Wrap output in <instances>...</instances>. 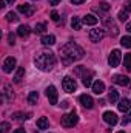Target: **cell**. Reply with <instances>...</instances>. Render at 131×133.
<instances>
[{
    "label": "cell",
    "instance_id": "obj_1",
    "mask_svg": "<svg viewBox=\"0 0 131 133\" xmlns=\"http://www.w3.org/2000/svg\"><path fill=\"white\" fill-rule=\"evenodd\" d=\"M60 54H62V61L63 64H71V62H76V61H80L85 54L83 48L79 46L77 43L74 42H68L65 43L62 48H60Z\"/></svg>",
    "mask_w": 131,
    "mask_h": 133
},
{
    "label": "cell",
    "instance_id": "obj_2",
    "mask_svg": "<svg viewBox=\"0 0 131 133\" xmlns=\"http://www.w3.org/2000/svg\"><path fill=\"white\" fill-rule=\"evenodd\" d=\"M56 62H57V59L53 51H42L34 57L35 66L42 71H51L56 66Z\"/></svg>",
    "mask_w": 131,
    "mask_h": 133
},
{
    "label": "cell",
    "instance_id": "obj_3",
    "mask_svg": "<svg viewBox=\"0 0 131 133\" xmlns=\"http://www.w3.org/2000/svg\"><path fill=\"white\" fill-rule=\"evenodd\" d=\"M62 125L66 127V129H69V127H74L77 122H79V116H77V113L76 111H71V113H66L62 116Z\"/></svg>",
    "mask_w": 131,
    "mask_h": 133
},
{
    "label": "cell",
    "instance_id": "obj_4",
    "mask_svg": "<svg viewBox=\"0 0 131 133\" xmlns=\"http://www.w3.org/2000/svg\"><path fill=\"white\" fill-rule=\"evenodd\" d=\"M62 87H63V90H65L66 93H72V91H76L77 84H76V81H74L72 77L65 76V77H63V81H62Z\"/></svg>",
    "mask_w": 131,
    "mask_h": 133
},
{
    "label": "cell",
    "instance_id": "obj_5",
    "mask_svg": "<svg viewBox=\"0 0 131 133\" xmlns=\"http://www.w3.org/2000/svg\"><path fill=\"white\" fill-rule=\"evenodd\" d=\"M120 61H122V54H120V51L119 50H113L111 53H110V57H108V64L111 68H116V66L120 64Z\"/></svg>",
    "mask_w": 131,
    "mask_h": 133
},
{
    "label": "cell",
    "instance_id": "obj_6",
    "mask_svg": "<svg viewBox=\"0 0 131 133\" xmlns=\"http://www.w3.org/2000/svg\"><path fill=\"white\" fill-rule=\"evenodd\" d=\"M105 28L110 31V36H117L119 34V28H117V25H116V22L113 20V19H105Z\"/></svg>",
    "mask_w": 131,
    "mask_h": 133
},
{
    "label": "cell",
    "instance_id": "obj_7",
    "mask_svg": "<svg viewBox=\"0 0 131 133\" xmlns=\"http://www.w3.org/2000/svg\"><path fill=\"white\" fill-rule=\"evenodd\" d=\"M103 36H105V31H103V30H100V28H94V30L90 31V40L94 42V43H97V42H100V40L103 39Z\"/></svg>",
    "mask_w": 131,
    "mask_h": 133
},
{
    "label": "cell",
    "instance_id": "obj_8",
    "mask_svg": "<svg viewBox=\"0 0 131 133\" xmlns=\"http://www.w3.org/2000/svg\"><path fill=\"white\" fill-rule=\"evenodd\" d=\"M46 98H48V101H49V104H57V90H56V87L54 85H49L48 88H46Z\"/></svg>",
    "mask_w": 131,
    "mask_h": 133
},
{
    "label": "cell",
    "instance_id": "obj_9",
    "mask_svg": "<svg viewBox=\"0 0 131 133\" xmlns=\"http://www.w3.org/2000/svg\"><path fill=\"white\" fill-rule=\"evenodd\" d=\"M19 12L23 14L25 17H31L34 14V6L33 5H28V3H23V5H19Z\"/></svg>",
    "mask_w": 131,
    "mask_h": 133
},
{
    "label": "cell",
    "instance_id": "obj_10",
    "mask_svg": "<svg viewBox=\"0 0 131 133\" xmlns=\"http://www.w3.org/2000/svg\"><path fill=\"white\" fill-rule=\"evenodd\" d=\"M103 121L106 124H110V125H116L119 119H117V115L114 111H105L103 113Z\"/></svg>",
    "mask_w": 131,
    "mask_h": 133
},
{
    "label": "cell",
    "instance_id": "obj_11",
    "mask_svg": "<svg viewBox=\"0 0 131 133\" xmlns=\"http://www.w3.org/2000/svg\"><path fill=\"white\" fill-rule=\"evenodd\" d=\"M113 82L116 85H120V87H127L130 84V77L128 76H123V74H116L113 77Z\"/></svg>",
    "mask_w": 131,
    "mask_h": 133
},
{
    "label": "cell",
    "instance_id": "obj_12",
    "mask_svg": "<svg viewBox=\"0 0 131 133\" xmlns=\"http://www.w3.org/2000/svg\"><path fill=\"white\" fill-rule=\"evenodd\" d=\"M16 68V59L14 57H6L3 61V71L5 73H11Z\"/></svg>",
    "mask_w": 131,
    "mask_h": 133
},
{
    "label": "cell",
    "instance_id": "obj_13",
    "mask_svg": "<svg viewBox=\"0 0 131 133\" xmlns=\"http://www.w3.org/2000/svg\"><path fill=\"white\" fill-rule=\"evenodd\" d=\"M79 101H80V104H82L85 108H93V107H94V101H93V98H91L90 95H82V96L79 98Z\"/></svg>",
    "mask_w": 131,
    "mask_h": 133
},
{
    "label": "cell",
    "instance_id": "obj_14",
    "mask_svg": "<svg viewBox=\"0 0 131 133\" xmlns=\"http://www.w3.org/2000/svg\"><path fill=\"white\" fill-rule=\"evenodd\" d=\"M117 108H119V111H122V113H127V111H130L131 110V101L130 99H120L119 101V104H117Z\"/></svg>",
    "mask_w": 131,
    "mask_h": 133
},
{
    "label": "cell",
    "instance_id": "obj_15",
    "mask_svg": "<svg viewBox=\"0 0 131 133\" xmlns=\"http://www.w3.org/2000/svg\"><path fill=\"white\" fill-rule=\"evenodd\" d=\"M93 71H88V70H85L83 71V74H82V84L85 85V87H91L93 85Z\"/></svg>",
    "mask_w": 131,
    "mask_h": 133
},
{
    "label": "cell",
    "instance_id": "obj_16",
    "mask_svg": "<svg viewBox=\"0 0 131 133\" xmlns=\"http://www.w3.org/2000/svg\"><path fill=\"white\" fill-rule=\"evenodd\" d=\"M91 88H93V91H94L96 95H102V93L105 91V84H103L102 81H96V82H93Z\"/></svg>",
    "mask_w": 131,
    "mask_h": 133
},
{
    "label": "cell",
    "instance_id": "obj_17",
    "mask_svg": "<svg viewBox=\"0 0 131 133\" xmlns=\"http://www.w3.org/2000/svg\"><path fill=\"white\" fill-rule=\"evenodd\" d=\"M40 42H42L43 45H46V46H51V45L56 43V37H54L53 34H46V36H43V37L40 39Z\"/></svg>",
    "mask_w": 131,
    "mask_h": 133
},
{
    "label": "cell",
    "instance_id": "obj_18",
    "mask_svg": "<svg viewBox=\"0 0 131 133\" xmlns=\"http://www.w3.org/2000/svg\"><path fill=\"white\" fill-rule=\"evenodd\" d=\"M48 127H49V121H48L46 116H42V118L37 119V129H40V130H46Z\"/></svg>",
    "mask_w": 131,
    "mask_h": 133
},
{
    "label": "cell",
    "instance_id": "obj_19",
    "mask_svg": "<svg viewBox=\"0 0 131 133\" xmlns=\"http://www.w3.org/2000/svg\"><path fill=\"white\" fill-rule=\"evenodd\" d=\"M99 22V19L96 16H93V14H86L85 17H83V23L85 25H90V26H94L96 23Z\"/></svg>",
    "mask_w": 131,
    "mask_h": 133
},
{
    "label": "cell",
    "instance_id": "obj_20",
    "mask_svg": "<svg viewBox=\"0 0 131 133\" xmlns=\"http://www.w3.org/2000/svg\"><path fill=\"white\" fill-rule=\"evenodd\" d=\"M131 11V3H128L127 6H125V9H122L120 12H119V20H122V22H127V19H128V14H130Z\"/></svg>",
    "mask_w": 131,
    "mask_h": 133
},
{
    "label": "cell",
    "instance_id": "obj_21",
    "mask_svg": "<svg viewBox=\"0 0 131 133\" xmlns=\"http://www.w3.org/2000/svg\"><path fill=\"white\" fill-rule=\"evenodd\" d=\"M30 33H31V30H30V26H26V25H20L19 30H17V34H19L20 37H28Z\"/></svg>",
    "mask_w": 131,
    "mask_h": 133
},
{
    "label": "cell",
    "instance_id": "obj_22",
    "mask_svg": "<svg viewBox=\"0 0 131 133\" xmlns=\"http://www.w3.org/2000/svg\"><path fill=\"white\" fill-rule=\"evenodd\" d=\"M108 101H110L111 104H114V102H117V101H119V93H117V90L110 88V93H108Z\"/></svg>",
    "mask_w": 131,
    "mask_h": 133
},
{
    "label": "cell",
    "instance_id": "obj_23",
    "mask_svg": "<svg viewBox=\"0 0 131 133\" xmlns=\"http://www.w3.org/2000/svg\"><path fill=\"white\" fill-rule=\"evenodd\" d=\"M23 77H25V68H23V66H20V68L17 70V73H16V76H14V82H17V84H20Z\"/></svg>",
    "mask_w": 131,
    "mask_h": 133
},
{
    "label": "cell",
    "instance_id": "obj_24",
    "mask_svg": "<svg viewBox=\"0 0 131 133\" xmlns=\"http://www.w3.org/2000/svg\"><path fill=\"white\" fill-rule=\"evenodd\" d=\"M71 26H72V30H80L82 28V20L79 17H72L71 19Z\"/></svg>",
    "mask_w": 131,
    "mask_h": 133
},
{
    "label": "cell",
    "instance_id": "obj_25",
    "mask_svg": "<svg viewBox=\"0 0 131 133\" xmlns=\"http://www.w3.org/2000/svg\"><path fill=\"white\" fill-rule=\"evenodd\" d=\"M37 101H39V93L37 91H31L30 95H28V102L30 104H37Z\"/></svg>",
    "mask_w": 131,
    "mask_h": 133
},
{
    "label": "cell",
    "instance_id": "obj_26",
    "mask_svg": "<svg viewBox=\"0 0 131 133\" xmlns=\"http://www.w3.org/2000/svg\"><path fill=\"white\" fill-rule=\"evenodd\" d=\"M123 66H125L128 71H131V53H128V54L123 56Z\"/></svg>",
    "mask_w": 131,
    "mask_h": 133
},
{
    "label": "cell",
    "instance_id": "obj_27",
    "mask_svg": "<svg viewBox=\"0 0 131 133\" xmlns=\"http://www.w3.org/2000/svg\"><path fill=\"white\" fill-rule=\"evenodd\" d=\"M120 43H122V46H125V48H131V36L122 37V39H120Z\"/></svg>",
    "mask_w": 131,
    "mask_h": 133
},
{
    "label": "cell",
    "instance_id": "obj_28",
    "mask_svg": "<svg viewBox=\"0 0 131 133\" xmlns=\"http://www.w3.org/2000/svg\"><path fill=\"white\" fill-rule=\"evenodd\" d=\"M45 30H46V23H37L35 28H34V33L42 34V33H45Z\"/></svg>",
    "mask_w": 131,
    "mask_h": 133
},
{
    "label": "cell",
    "instance_id": "obj_29",
    "mask_svg": "<svg viewBox=\"0 0 131 133\" xmlns=\"http://www.w3.org/2000/svg\"><path fill=\"white\" fill-rule=\"evenodd\" d=\"M6 20H8V22H19V17H17V14H16V12H12V11H11V12H8V14H6Z\"/></svg>",
    "mask_w": 131,
    "mask_h": 133
},
{
    "label": "cell",
    "instance_id": "obj_30",
    "mask_svg": "<svg viewBox=\"0 0 131 133\" xmlns=\"http://www.w3.org/2000/svg\"><path fill=\"white\" fill-rule=\"evenodd\" d=\"M9 127H11V125H9V122H2V124H0V132L6 133L8 130H9Z\"/></svg>",
    "mask_w": 131,
    "mask_h": 133
},
{
    "label": "cell",
    "instance_id": "obj_31",
    "mask_svg": "<svg viewBox=\"0 0 131 133\" xmlns=\"http://www.w3.org/2000/svg\"><path fill=\"white\" fill-rule=\"evenodd\" d=\"M5 96H6V101H12V98H14V95L11 93L9 87H5Z\"/></svg>",
    "mask_w": 131,
    "mask_h": 133
},
{
    "label": "cell",
    "instance_id": "obj_32",
    "mask_svg": "<svg viewBox=\"0 0 131 133\" xmlns=\"http://www.w3.org/2000/svg\"><path fill=\"white\" fill-rule=\"evenodd\" d=\"M99 8H100L102 11H105V12H106V11H110V8H111V6H110V5H108L106 2H102V3L99 5Z\"/></svg>",
    "mask_w": 131,
    "mask_h": 133
},
{
    "label": "cell",
    "instance_id": "obj_33",
    "mask_svg": "<svg viewBox=\"0 0 131 133\" xmlns=\"http://www.w3.org/2000/svg\"><path fill=\"white\" fill-rule=\"evenodd\" d=\"M8 43H9V45H14V43H16V37H14L12 33L8 34Z\"/></svg>",
    "mask_w": 131,
    "mask_h": 133
},
{
    "label": "cell",
    "instance_id": "obj_34",
    "mask_svg": "<svg viewBox=\"0 0 131 133\" xmlns=\"http://www.w3.org/2000/svg\"><path fill=\"white\" fill-rule=\"evenodd\" d=\"M51 19H53L54 22H59V20H60V17H59V12H57V11H53V12H51Z\"/></svg>",
    "mask_w": 131,
    "mask_h": 133
},
{
    "label": "cell",
    "instance_id": "obj_35",
    "mask_svg": "<svg viewBox=\"0 0 131 133\" xmlns=\"http://www.w3.org/2000/svg\"><path fill=\"white\" fill-rule=\"evenodd\" d=\"M25 118H28V116H23L22 113H16V115L12 116V119H16V121H22V119H25Z\"/></svg>",
    "mask_w": 131,
    "mask_h": 133
},
{
    "label": "cell",
    "instance_id": "obj_36",
    "mask_svg": "<svg viewBox=\"0 0 131 133\" xmlns=\"http://www.w3.org/2000/svg\"><path fill=\"white\" fill-rule=\"evenodd\" d=\"M130 122H131V113H128V116H127V118L122 121V124L125 125V124H130Z\"/></svg>",
    "mask_w": 131,
    "mask_h": 133
},
{
    "label": "cell",
    "instance_id": "obj_37",
    "mask_svg": "<svg viewBox=\"0 0 131 133\" xmlns=\"http://www.w3.org/2000/svg\"><path fill=\"white\" fill-rule=\"evenodd\" d=\"M48 3H49V5H53V6H57V5L60 3V0H48Z\"/></svg>",
    "mask_w": 131,
    "mask_h": 133
},
{
    "label": "cell",
    "instance_id": "obj_38",
    "mask_svg": "<svg viewBox=\"0 0 131 133\" xmlns=\"http://www.w3.org/2000/svg\"><path fill=\"white\" fill-rule=\"evenodd\" d=\"M71 2H72L74 5H82V3H83L85 0H71Z\"/></svg>",
    "mask_w": 131,
    "mask_h": 133
},
{
    "label": "cell",
    "instance_id": "obj_39",
    "mask_svg": "<svg viewBox=\"0 0 131 133\" xmlns=\"http://www.w3.org/2000/svg\"><path fill=\"white\" fill-rule=\"evenodd\" d=\"M12 133H26V132H25V129H16Z\"/></svg>",
    "mask_w": 131,
    "mask_h": 133
},
{
    "label": "cell",
    "instance_id": "obj_40",
    "mask_svg": "<svg viewBox=\"0 0 131 133\" xmlns=\"http://www.w3.org/2000/svg\"><path fill=\"white\" fill-rule=\"evenodd\" d=\"M127 31H128V33H131V22H128V23H127Z\"/></svg>",
    "mask_w": 131,
    "mask_h": 133
},
{
    "label": "cell",
    "instance_id": "obj_41",
    "mask_svg": "<svg viewBox=\"0 0 131 133\" xmlns=\"http://www.w3.org/2000/svg\"><path fill=\"white\" fill-rule=\"evenodd\" d=\"M14 2H16V0H6V3H9V5H12Z\"/></svg>",
    "mask_w": 131,
    "mask_h": 133
},
{
    "label": "cell",
    "instance_id": "obj_42",
    "mask_svg": "<svg viewBox=\"0 0 131 133\" xmlns=\"http://www.w3.org/2000/svg\"><path fill=\"white\" fill-rule=\"evenodd\" d=\"M117 133H125V132H123V130H120V132H117Z\"/></svg>",
    "mask_w": 131,
    "mask_h": 133
},
{
    "label": "cell",
    "instance_id": "obj_43",
    "mask_svg": "<svg viewBox=\"0 0 131 133\" xmlns=\"http://www.w3.org/2000/svg\"><path fill=\"white\" fill-rule=\"evenodd\" d=\"M35 133H37V132H35Z\"/></svg>",
    "mask_w": 131,
    "mask_h": 133
}]
</instances>
